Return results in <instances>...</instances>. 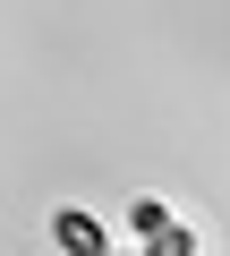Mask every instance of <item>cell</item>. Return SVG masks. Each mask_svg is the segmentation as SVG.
<instances>
[{
    "label": "cell",
    "instance_id": "1",
    "mask_svg": "<svg viewBox=\"0 0 230 256\" xmlns=\"http://www.w3.org/2000/svg\"><path fill=\"white\" fill-rule=\"evenodd\" d=\"M51 239H60L68 256H102V248H111V222H94L85 205H60V214H51Z\"/></svg>",
    "mask_w": 230,
    "mask_h": 256
},
{
    "label": "cell",
    "instance_id": "2",
    "mask_svg": "<svg viewBox=\"0 0 230 256\" xmlns=\"http://www.w3.org/2000/svg\"><path fill=\"white\" fill-rule=\"evenodd\" d=\"M162 222H171V205H162V196H137V205H128V230H137V239H154Z\"/></svg>",
    "mask_w": 230,
    "mask_h": 256
},
{
    "label": "cell",
    "instance_id": "3",
    "mask_svg": "<svg viewBox=\"0 0 230 256\" xmlns=\"http://www.w3.org/2000/svg\"><path fill=\"white\" fill-rule=\"evenodd\" d=\"M145 248H162V256H196V230H179V222H162Z\"/></svg>",
    "mask_w": 230,
    "mask_h": 256
}]
</instances>
